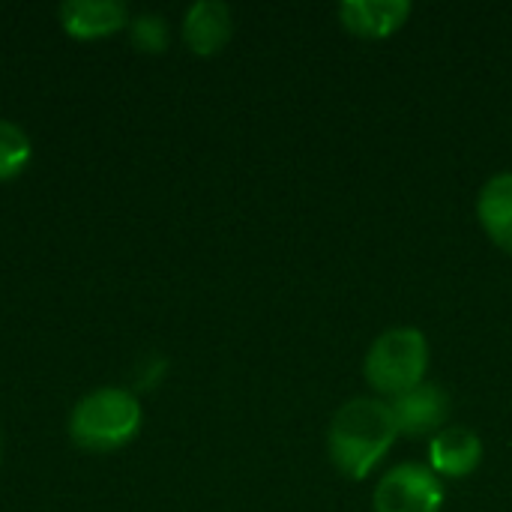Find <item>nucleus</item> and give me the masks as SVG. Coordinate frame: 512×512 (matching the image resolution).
I'll return each instance as SVG.
<instances>
[{
    "label": "nucleus",
    "mask_w": 512,
    "mask_h": 512,
    "mask_svg": "<svg viewBox=\"0 0 512 512\" xmlns=\"http://www.w3.org/2000/svg\"><path fill=\"white\" fill-rule=\"evenodd\" d=\"M399 441L393 408L378 396H354L327 426V459L351 483L372 477Z\"/></svg>",
    "instance_id": "1"
},
{
    "label": "nucleus",
    "mask_w": 512,
    "mask_h": 512,
    "mask_svg": "<svg viewBox=\"0 0 512 512\" xmlns=\"http://www.w3.org/2000/svg\"><path fill=\"white\" fill-rule=\"evenodd\" d=\"M432 366V348L420 327L396 324L381 330L366 357H363V378L378 399H399L408 390L429 381Z\"/></svg>",
    "instance_id": "2"
},
{
    "label": "nucleus",
    "mask_w": 512,
    "mask_h": 512,
    "mask_svg": "<svg viewBox=\"0 0 512 512\" xmlns=\"http://www.w3.org/2000/svg\"><path fill=\"white\" fill-rule=\"evenodd\" d=\"M144 423L135 393L120 387H102L87 393L69 417V435L81 450L111 453L126 447Z\"/></svg>",
    "instance_id": "3"
},
{
    "label": "nucleus",
    "mask_w": 512,
    "mask_h": 512,
    "mask_svg": "<svg viewBox=\"0 0 512 512\" xmlns=\"http://www.w3.org/2000/svg\"><path fill=\"white\" fill-rule=\"evenodd\" d=\"M444 480L423 462H399L381 474L372 492L375 512H444Z\"/></svg>",
    "instance_id": "4"
},
{
    "label": "nucleus",
    "mask_w": 512,
    "mask_h": 512,
    "mask_svg": "<svg viewBox=\"0 0 512 512\" xmlns=\"http://www.w3.org/2000/svg\"><path fill=\"white\" fill-rule=\"evenodd\" d=\"M393 408V420H396V429H399V438H435L441 429L450 426V411H453V399L450 393L435 384V381H426L414 390H408L405 396L393 399L390 402Z\"/></svg>",
    "instance_id": "5"
},
{
    "label": "nucleus",
    "mask_w": 512,
    "mask_h": 512,
    "mask_svg": "<svg viewBox=\"0 0 512 512\" xmlns=\"http://www.w3.org/2000/svg\"><path fill=\"white\" fill-rule=\"evenodd\" d=\"M486 444L471 426H447L429 441V468L441 480H468L480 471Z\"/></svg>",
    "instance_id": "6"
},
{
    "label": "nucleus",
    "mask_w": 512,
    "mask_h": 512,
    "mask_svg": "<svg viewBox=\"0 0 512 512\" xmlns=\"http://www.w3.org/2000/svg\"><path fill=\"white\" fill-rule=\"evenodd\" d=\"M411 12L414 9L408 0H345L336 9L342 30L366 42H381L396 36L408 24Z\"/></svg>",
    "instance_id": "7"
},
{
    "label": "nucleus",
    "mask_w": 512,
    "mask_h": 512,
    "mask_svg": "<svg viewBox=\"0 0 512 512\" xmlns=\"http://www.w3.org/2000/svg\"><path fill=\"white\" fill-rule=\"evenodd\" d=\"M234 36V15L231 6L222 0H198L183 15V39L186 45L201 54L213 57L219 54Z\"/></svg>",
    "instance_id": "8"
},
{
    "label": "nucleus",
    "mask_w": 512,
    "mask_h": 512,
    "mask_svg": "<svg viewBox=\"0 0 512 512\" xmlns=\"http://www.w3.org/2000/svg\"><path fill=\"white\" fill-rule=\"evenodd\" d=\"M477 222L492 246L512 255V171H498L480 186Z\"/></svg>",
    "instance_id": "9"
},
{
    "label": "nucleus",
    "mask_w": 512,
    "mask_h": 512,
    "mask_svg": "<svg viewBox=\"0 0 512 512\" xmlns=\"http://www.w3.org/2000/svg\"><path fill=\"white\" fill-rule=\"evenodd\" d=\"M60 24L75 39H102L129 27V9L117 0H69L60 6Z\"/></svg>",
    "instance_id": "10"
},
{
    "label": "nucleus",
    "mask_w": 512,
    "mask_h": 512,
    "mask_svg": "<svg viewBox=\"0 0 512 512\" xmlns=\"http://www.w3.org/2000/svg\"><path fill=\"white\" fill-rule=\"evenodd\" d=\"M30 159H33L30 135L12 120H0V180L18 177L30 165Z\"/></svg>",
    "instance_id": "11"
},
{
    "label": "nucleus",
    "mask_w": 512,
    "mask_h": 512,
    "mask_svg": "<svg viewBox=\"0 0 512 512\" xmlns=\"http://www.w3.org/2000/svg\"><path fill=\"white\" fill-rule=\"evenodd\" d=\"M129 39L138 51H147V54H159L168 48V39H171V30H168V21L156 12H144L138 18L129 21Z\"/></svg>",
    "instance_id": "12"
}]
</instances>
